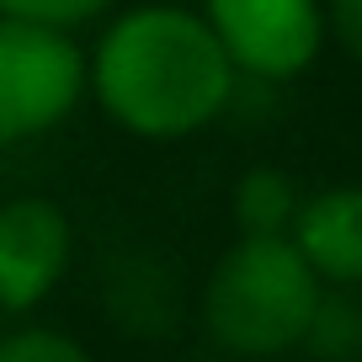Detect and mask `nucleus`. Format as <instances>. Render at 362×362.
<instances>
[{"mask_svg":"<svg viewBox=\"0 0 362 362\" xmlns=\"http://www.w3.org/2000/svg\"><path fill=\"white\" fill-rule=\"evenodd\" d=\"M293 214H298V197H293V181H288L283 170L256 165V170L240 176V187H235V218H240L245 235H288Z\"/></svg>","mask_w":362,"mask_h":362,"instance_id":"7","label":"nucleus"},{"mask_svg":"<svg viewBox=\"0 0 362 362\" xmlns=\"http://www.w3.org/2000/svg\"><path fill=\"white\" fill-rule=\"evenodd\" d=\"M293 245L315 267L320 283L357 288L362 283V187H330L293 214Z\"/></svg>","mask_w":362,"mask_h":362,"instance_id":"6","label":"nucleus"},{"mask_svg":"<svg viewBox=\"0 0 362 362\" xmlns=\"http://www.w3.org/2000/svg\"><path fill=\"white\" fill-rule=\"evenodd\" d=\"M69 267V218L54 197L0 203V309H33Z\"/></svg>","mask_w":362,"mask_h":362,"instance_id":"5","label":"nucleus"},{"mask_svg":"<svg viewBox=\"0 0 362 362\" xmlns=\"http://www.w3.org/2000/svg\"><path fill=\"white\" fill-rule=\"evenodd\" d=\"M325 22L336 33V43L362 64V0H325Z\"/></svg>","mask_w":362,"mask_h":362,"instance_id":"11","label":"nucleus"},{"mask_svg":"<svg viewBox=\"0 0 362 362\" xmlns=\"http://www.w3.org/2000/svg\"><path fill=\"white\" fill-rule=\"evenodd\" d=\"M96 102L139 139H187L235 96V64L197 11L139 6L96 48Z\"/></svg>","mask_w":362,"mask_h":362,"instance_id":"1","label":"nucleus"},{"mask_svg":"<svg viewBox=\"0 0 362 362\" xmlns=\"http://www.w3.org/2000/svg\"><path fill=\"white\" fill-rule=\"evenodd\" d=\"M112 0H0V16H22V22H43V27H69L90 22V16H102Z\"/></svg>","mask_w":362,"mask_h":362,"instance_id":"10","label":"nucleus"},{"mask_svg":"<svg viewBox=\"0 0 362 362\" xmlns=\"http://www.w3.org/2000/svg\"><path fill=\"white\" fill-rule=\"evenodd\" d=\"M86 59L59 27L0 16V144L59 128L80 102Z\"/></svg>","mask_w":362,"mask_h":362,"instance_id":"3","label":"nucleus"},{"mask_svg":"<svg viewBox=\"0 0 362 362\" xmlns=\"http://www.w3.org/2000/svg\"><path fill=\"white\" fill-rule=\"evenodd\" d=\"M208 27L229 64L256 80H293L325 43L320 0H208Z\"/></svg>","mask_w":362,"mask_h":362,"instance_id":"4","label":"nucleus"},{"mask_svg":"<svg viewBox=\"0 0 362 362\" xmlns=\"http://www.w3.org/2000/svg\"><path fill=\"white\" fill-rule=\"evenodd\" d=\"M320 277L288 235H245L218 256L203 288V320L235 357H277L304 346Z\"/></svg>","mask_w":362,"mask_h":362,"instance_id":"2","label":"nucleus"},{"mask_svg":"<svg viewBox=\"0 0 362 362\" xmlns=\"http://www.w3.org/2000/svg\"><path fill=\"white\" fill-rule=\"evenodd\" d=\"M304 346L320 362H351L362 351V298L351 293H320L315 320L304 330Z\"/></svg>","mask_w":362,"mask_h":362,"instance_id":"8","label":"nucleus"},{"mask_svg":"<svg viewBox=\"0 0 362 362\" xmlns=\"http://www.w3.org/2000/svg\"><path fill=\"white\" fill-rule=\"evenodd\" d=\"M0 362H96V357L75 336H64V330L27 325V330H11L0 341Z\"/></svg>","mask_w":362,"mask_h":362,"instance_id":"9","label":"nucleus"}]
</instances>
